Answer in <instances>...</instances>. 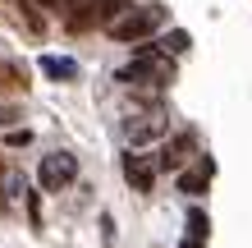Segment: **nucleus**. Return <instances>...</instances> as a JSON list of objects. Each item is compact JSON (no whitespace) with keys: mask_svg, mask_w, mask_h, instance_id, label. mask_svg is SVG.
<instances>
[{"mask_svg":"<svg viewBox=\"0 0 252 248\" xmlns=\"http://www.w3.org/2000/svg\"><path fill=\"white\" fill-rule=\"evenodd\" d=\"M120 83H147V87H165L174 83V55L160 51V46H142L138 55H133V65L120 69Z\"/></svg>","mask_w":252,"mask_h":248,"instance_id":"1","label":"nucleus"},{"mask_svg":"<svg viewBox=\"0 0 252 248\" xmlns=\"http://www.w3.org/2000/svg\"><path fill=\"white\" fill-rule=\"evenodd\" d=\"M165 5H133V9H124L120 19H115L106 33L115 37V41H142V37H152L156 28H165Z\"/></svg>","mask_w":252,"mask_h":248,"instance_id":"2","label":"nucleus"},{"mask_svg":"<svg viewBox=\"0 0 252 248\" xmlns=\"http://www.w3.org/2000/svg\"><path fill=\"white\" fill-rule=\"evenodd\" d=\"M73 179H78V156H73V152H51V156H41L37 184L46 188V193H60V188H69Z\"/></svg>","mask_w":252,"mask_h":248,"instance_id":"3","label":"nucleus"},{"mask_svg":"<svg viewBox=\"0 0 252 248\" xmlns=\"http://www.w3.org/2000/svg\"><path fill=\"white\" fill-rule=\"evenodd\" d=\"M156 175H160V156H147V152H128L124 156V179L138 188V193H152Z\"/></svg>","mask_w":252,"mask_h":248,"instance_id":"4","label":"nucleus"},{"mask_svg":"<svg viewBox=\"0 0 252 248\" xmlns=\"http://www.w3.org/2000/svg\"><path fill=\"white\" fill-rule=\"evenodd\" d=\"M211 175H216V161H211V156H197V166H192V170H179V179H174V184H179V193H192V198H197V193H206Z\"/></svg>","mask_w":252,"mask_h":248,"instance_id":"5","label":"nucleus"},{"mask_svg":"<svg viewBox=\"0 0 252 248\" xmlns=\"http://www.w3.org/2000/svg\"><path fill=\"white\" fill-rule=\"evenodd\" d=\"M170 129V120L160 110H152V115H138V124H128V142L133 147H142V142H152V138H160Z\"/></svg>","mask_w":252,"mask_h":248,"instance_id":"6","label":"nucleus"},{"mask_svg":"<svg viewBox=\"0 0 252 248\" xmlns=\"http://www.w3.org/2000/svg\"><path fill=\"white\" fill-rule=\"evenodd\" d=\"M192 142H197V138H192L188 129H184V134H174V138L165 142V147H160V170H179V166L188 161V152H192Z\"/></svg>","mask_w":252,"mask_h":248,"instance_id":"7","label":"nucleus"},{"mask_svg":"<svg viewBox=\"0 0 252 248\" xmlns=\"http://www.w3.org/2000/svg\"><path fill=\"white\" fill-rule=\"evenodd\" d=\"M41 74L55 78V83H73L78 78V65H73L69 55H41Z\"/></svg>","mask_w":252,"mask_h":248,"instance_id":"8","label":"nucleus"},{"mask_svg":"<svg viewBox=\"0 0 252 248\" xmlns=\"http://www.w3.org/2000/svg\"><path fill=\"white\" fill-rule=\"evenodd\" d=\"M156 46H160V51H170V55H184V51L192 46V37L184 33V28H174V33H165V37L156 41Z\"/></svg>","mask_w":252,"mask_h":248,"instance_id":"9","label":"nucleus"},{"mask_svg":"<svg viewBox=\"0 0 252 248\" xmlns=\"http://www.w3.org/2000/svg\"><path fill=\"white\" fill-rule=\"evenodd\" d=\"M0 87H28V69L23 65H0Z\"/></svg>","mask_w":252,"mask_h":248,"instance_id":"10","label":"nucleus"},{"mask_svg":"<svg viewBox=\"0 0 252 248\" xmlns=\"http://www.w3.org/2000/svg\"><path fill=\"white\" fill-rule=\"evenodd\" d=\"M188 235H197V239L211 235V221H206V212H202V207H192V212H188Z\"/></svg>","mask_w":252,"mask_h":248,"instance_id":"11","label":"nucleus"},{"mask_svg":"<svg viewBox=\"0 0 252 248\" xmlns=\"http://www.w3.org/2000/svg\"><path fill=\"white\" fill-rule=\"evenodd\" d=\"M9 147H28V142H32V134H28V129H9Z\"/></svg>","mask_w":252,"mask_h":248,"instance_id":"12","label":"nucleus"},{"mask_svg":"<svg viewBox=\"0 0 252 248\" xmlns=\"http://www.w3.org/2000/svg\"><path fill=\"white\" fill-rule=\"evenodd\" d=\"M179 248H206V239H197V235H184V244Z\"/></svg>","mask_w":252,"mask_h":248,"instance_id":"13","label":"nucleus"},{"mask_svg":"<svg viewBox=\"0 0 252 248\" xmlns=\"http://www.w3.org/2000/svg\"><path fill=\"white\" fill-rule=\"evenodd\" d=\"M37 5H51V9H60V5H64V0H37Z\"/></svg>","mask_w":252,"mask_h":248,"instance_id":"14","label":"nucleus"}]
</instances>
